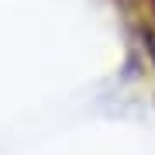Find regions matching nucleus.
Returning a JSON list of instances; mask_svg holds the SVG:
<instances>
[{"mask_svg":"<svg viewBox=\"0 0 155 155\" xmlns=\"http://www.w3.org/2000/svg\"><path fill=\"white\" fill-rule=\"evenodd\" d=\"M148 52H152V62H155V38L148 35Z\"/></svg>","mask_w":155,"mask_h":155,"instance_id":"1","label":"nucleus"}]
</instances>
